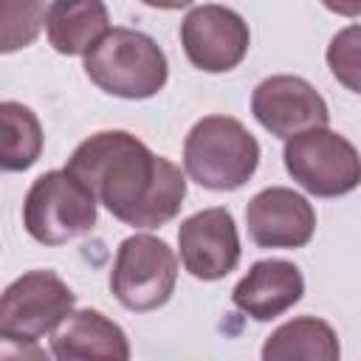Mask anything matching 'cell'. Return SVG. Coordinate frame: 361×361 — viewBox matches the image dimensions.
Returning a JSON list of instances; mask_svg holds the SVG:
<instances>
[{
    "instance_id": "6da1fadb",
    "label": "cell",
    "mask_w": 361,
    "mask_h": 361,
    "mask_svg": "<svg viewBox=\"0 0 361 361\" xmlns=\"http://www.w3.org/2000/svg\"><path fill=\"white\" fill-rule=\"evenodd\" d=\"M116 220L135 228L169 223L186 197V178L169 158L155 155L124 130L85 138L65 166Z\"/></svg>"
},
{
    "instance_id": "7a4b0ae2",
    "label": "cell",
    "mask_w": 361,
    "mask_h": 361,
    "mask_svg": "<svg viewBox=\"0 0 361 361\" xmlns=\"http://www.w3.org/2000/svg\"><path fill=\"white\" fill-rule=\"evenodd\" d=\"M87 79L118 99H149L169 76L161 45L135 28H110L85 56Z\"/></svg>"
},
{
    "instance_id": "3957f363",
    "label": "cell",
    "mask_w": 361,
    "mask_h": 361,
    "mask_svg": "<svg viewBox=\"0 0 361 361\" xmlns=\"http://www.w3.org/2000/svg\"><path fill=\"white\" fill-rule=\"evenodd\" d=\"M259 164V144L231 116H203L183 141L186 175L214 192L240 189Z\"/></svg>"
},
{
    "instance_id": "277c9868",
    "label": "cell",
    "mask_w": 361,
    "mask_h": 361,
    "mask_svg": "<svg viewBox=\"0 0 361 361\" xmlns=\"http://www.w3.org/2000/svg\"><path fill=\"white\" fill-rule=\"evenodd\" d=\"M23 226L42 245L71 243L93 231L96 197L68 169L42 172L23 200Z\"/></svg>"
},
{
    "instance_id": "5b68a950",
    "label": "cell",
    "mask_w": 361,
    "mask_h": 361,
    "mask_svg": "<svg viewBox=\"0 0 361 361\" xmlns=\"http://www.w3.org/2000/svg\"><path fill=\"white\" fill-rule=\"evenodd\" d=\"M175 282L178 257L161 237L133 234L118 245L110 271V290L127 310H158L169 302Z\"/></svg>"
},
{
    "instance_id": "8992f818",
    "label": "cell",
    "mask_w": 361,
    "mask_h": 361,
    "mask_svg": "<svg viewBox=\"0 0 361 361\" xmlns=\"http://www.w3.org/2000/svg\"><path fill=\"white\" fill-rule=\"evenodd\" d=\"M288 175L316 197H338L361 186V155L338 133L319 127L285 141Z\"/></svg>"
},
{
    "instance_id": "52a82bcc",
    "label": "cell",
    "mask_w": 361,
    "mask_h": 361,
    "mask_svg": "<svg viewBox=\"0 0 361 361\" xmlns=\"http://www.w3.org/2000/svg\"><path fill=\"white\" fill-rule=\"evenodd\" d=\"M73 290L54 271H28L17 276L0 302V338L37 341L56 330L73 313Z\"/></svg>"
},
{
    "instance_id": "ba28073f",
    "label": "cell",
    "mask_w": 361,
    "mask_h": 361,
    "mask_svg": "<svg viewBox=\"0 0 361 361\" xmlns=\"http://www.w3.org/2000/svg\"><path fill=\"white\" fill-rule=\"evenodd\" d=\"M248 23L228 6H192L180 23V45L186 59L206 73H226L248 54Z\"/></svg>"
},
{
    "instance_id": "9c48e42d",
    "label": "cell",
    "mask_w": 361,
    "mask_h": 361,
    "mask_svg": "<svg viewBox=\"0 0 361 361\" xmlns=\"http://www.w3.org/2000/svg\"><path fill=\"white\" fill-rule=\"evenodd\" d=\"M251 113L271 135L285 141L330 124V110L322 93L307 79L290 73L262 79L254 87Z\"/></svg>"
},
{
    "instance_id": "30bf717a",
    "label": "cell",
    "mask_w": 361,
    "mask_h": 361,
    "mask_svg": "<svg viewBox=\"0 0 361 361\" xmlns=\"http://www.w3.org/2000/svg\"><path fill=\"white\" fill-rule=\"evenodd\" d=\"M178 248L183 268L203 282L223 279L240 262V237L228 209L212 206L178 226Z\"/></svg>"
},
{
    "instance_id": "8fae6325",
    "label": "cell",
    "mask_w": 361,
    "mask_h": 361,
    "mask_svg": "<svg viewBox=\"0 0 361 361\" xmlns=\"http://www.w3.org/2000/svg\"><path fill=\"white\" fill-rule=\"evenodd\" d=\"M245 226L259 248H302L316 231V212L299 192L271 186L248 200Z\"/></svg>"
},
{
    "instance_id": "7c38bea8",
    "label": "cell",
    "mask_w": 361,
    "mask_h": 361,
    "mask_svg": "<svg viewBox=\"0 0 361 361\" xmlns=\"http://www.w3.org/2000/svg\"><path fill=\"white\" fill-rule=\"evenodd\" d=\"M305 293L302 271L288 259H259L234 285L231 302L257 322H271L290 310Z\"/></svg>"
},
{
    "instance_id": "4fadbf2b",
    "label": "cell",
    "mask_w": 361,
    "mask_h": 361,
    "mask_svg": "<svg viewBox=\"0 0 361 361\" xmlns=\"http://www.w3.org/2000/svg\"><path fill=\"white\" fill-rule=\"evenodd\" d=\"M56 361H130L124 330L93 307L73 310L51 336Z\"/></svg>"
},
{
    "instance_id": "5bb4252c",
    "label": "cell",
    "mask_w": 361,
    "mask_h": 361,
    "mask_svg": "<svg viewBox=\"0 0 361 361\" xmlns=\"http://www.w3.org/2000/svg\"><path fill=\"white\" fill-rule=\"evenodd\" d=\"M45 31L54 51L65 56H79V54L87 56L96 48V42L110 31V14L107 6L99 0H79V3L59 0L48 6Z\"/></svg>"
},
{
    "instance_id": "9a60e30c",
    "label": "cell",
    "mask_w": 361,
    "mask_h": 361,
    "mask_svg": "<svg viewBox=\"0 0 361 361\" xmlns=\"http://www.w3.org/2000/svg\"><path fill=\"white\" fill-rule=\"evenodd\" d=\"M259 361H341V344L324 319L299 316L265 338Z\"/></svg>"
},
{
    "instance_id": "2e32d148",
    "label": "cell",
    "mask_w": 361,
    "mask_h": 361,
    "mask_svg": "<svg viewBox=\"0 0 361 361\" xmlns=\"http://www.w3.org/2000/svg\"><path fill=\"white\" fill-rule=\"evenodd\" d=\"M42 152V127L31 107L20 102L0 104V166L6 172L28 169Z\"/></svg>"
},
{
    "instance_id": "e0dca14e",
    "label": "cell",
    "mask_w": 361,
    "mask_h": 361,
    "mask_svg": "<svg viewBox=\"0 0 361 361\" xmlns=\"http://www.w3.org/2000/svg\"><path fill=\"white\" fill-rule=\"evenodd\" d=\"M45 17H48L45 3L3 0L0 3V51L11 54L17 48L31 45L39 28L45 25Z\"/></svg>"
},
{
    "instance_id": "ac0fdd59",
    "label": "cell",
    "mask_w": 361,
    "mask_h": 361,
    "mask_svg": "<svg viewBox=\"0 0 361 361\" xmlns=\"http://www.w3.org/2000/svg\"><path fill=\"white\" fill-rule=\"evenodd\" d=\"M327 68L347 90L361 93V25H347L330 39Z\"/></svg>"
},
{
    "instance_id": "d6986e66",
    "label": "cell",
    "mask_w": 361,
    "mask_h": 361,
    "mask_svg": "<svg viewBox=\"0 0 361 361\" xmlns=\"http://www.w3.org/2000/svg\"><path fill=\"white\" fill-rule=\"evenodd\" d=\"M0 361H51L37 341L0 338Z\"/></svg>"
}]
</instances>
